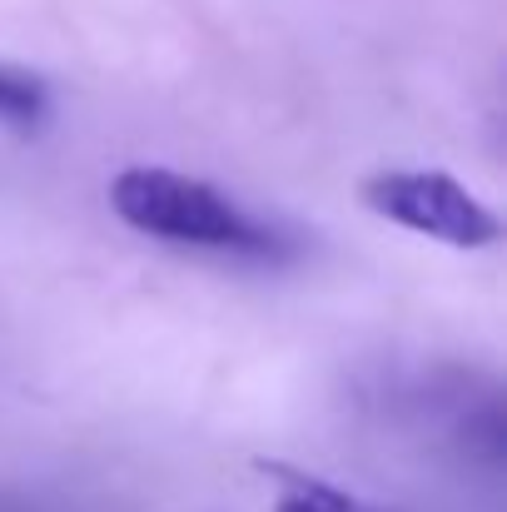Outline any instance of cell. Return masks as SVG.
<instances>
[{
    "mask_svg": "<svg viewBox=\"0 0 507 512\" xmlns=\"http://www.w3.org/2000/svg\"><path fill=\"white\" fill-rule=\"evenodd\" d=\"M363 204L413 234L453 249H488L503 239L498 214L443 170H388L363 179Z\"/></svg>",
    "mask_w": 507,
    "mask_h": 512,
    "instance_id": "7a4b0ae2",
    "label": "cell"
},
{
    "mask_svg": "<svg viewBox=\"0 0 507 512\" xmlns=\"http://www.w3.org/2000/svg\"><path fill=\"white\" fill-rule=\"evenodd\" d=\"M110 204L130 229L169 239V244H199V249H224V254H244V259L289 254V239L274 224L244 214L214 184L189 179L179 170H160V165L120 170L110 184Z\"/></svg>",
    "mask_w": 507,
    "mask_h": 512,
    "instance_id": "6da1fadb",
    "label": "cell"
},
{
    "mask_svg": "<svg viewBox=\"0 0 507 512\" xmlns=\"http://www.w3.org/2000/svg\"><path fill=\"white\" fill-rule=\"evenodd\" d=\"M45 105H50V95H45V85H40L35 75L0 65V120H5V125L35 130V125L45 120Z\"/></svg>",
    "mask_w": 507,
    "mask_h": 512,
    "instance_id": "277c9868",
    "label": "cell"
},
{
    "mask_svg": "<svg viewBox=\"0 0 507 512\" xmlns=\"http://www.w3.org/2000/svg\"><path fill=\"white\" fill-rule=\"evenodd\" d=\"M264 468L284 483L274 512H383V508H368V503L348 498V493H338L329 483H319V478H309V473H294L284 463H264Z\"/></svg>",
    "mask_w": 507,
    "mask_h": 512,
    "instance_id": "3957f363",
    "label": "cell"
}]
</instances>
